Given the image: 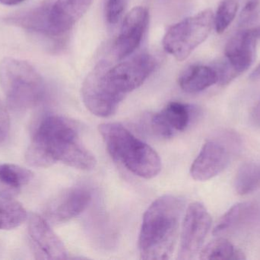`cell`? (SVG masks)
Segmentation results:
<instances>
[{"instance_id": "obj_1", "label": "cell", "mask_w": 260, "mask_h": 260, "mask_svg": "<svg viewBox=\"0 0 260 260\" xmlns=\"http://www.w3.org/2000/svg\"><path fill=\"white\" fill-rule=\"evenodd\" d=\"M34 167H48L60 162L82 170L95 168L94 154L82 143L76 122L61 115H49L38 125L25 153Z\"/></svg>"}, {"instance_id": "obj_2", "label": "cell", "mask_w": 260, "mask_h": 260, "mask_svg": "<svg viewBox=\"0 0 260 260\" xmlns=\"http://www.w3.org/2000/svg\"><path fill=\"white\" fill-rule=\"evenodd\" d=\"M184 203L165 195L153 201L144 214L139 238L140 258L165 260L171 258L178 237Z\"/></svg>"}, {"instance_id": "obj_3", "label": "cell", "mask_w": 260, "mask_h": 260, "mask_svg": "<svg viewBox=\"0 0 260 260\" xmlns=\"http://www.w3.org/2000/svg\"><path fill=\"white\" fill-rule=\"evenodd\" d=\"M99 131L111 157L141 178L152 179L161 169V160L153 148L118 123L99 125Z\"/></svg>"}, {"instance_id": "obj_4", "label": "cell", "mask_w": 260, "mask_h": 260, "mask_svg": "<svg viewBox=\"0 0 260 260\" xmlns=\"http://www.w3.org/2000/svg\"><path fill=\"white\" fill-rule=\"evenodd\" d=\"M0 85L8 105L22 111L36 106L45 96V82L29 63L7 57L0 62Z\"/></svg>"}, {"instance_id": "obj_5", "label": "cell", "mask_w": 260, "mask_h": 260, "mask_svg": "<svg viewBox=\"0 0 260 260\" xmlns=\"http://www.w3.org/2000/svg\"><path fill=\"white\" fill-rule=\"evenodd\" d=\"M214 25L213 12L206 9L171 26L165 34L163 47L176 60H186L204 42Z\"/></svg>"}, {"instance_id": "obj_6", "label": "cell", "mask_w": 260, "mask_h": 260, "mask_svg": "<svg viewBox=\"0 0 260 260\" xmlns=\"http://www.w3.org/2000/svg\"><path fill=\"white\" fill-rule=\"evenodd\" d=\"M157 64L155 58L148 53L137 55L113 67L105 61L104 80L113 93L124 99L128 93L144 83Z\"/></svg>"}, {"instance_id": "obj_7", "label": "cell", "mask_w": 260, "mask_h": 260, "mask_svg": "<svg viewBox=\"0 0 260 260\" xmlns=\"http://www.w3.org/2000/svg\"><path fill=\"white\" fill-rule=\"evenodd\" d=\"M212 226V217L200 203L189 205L185 214L180 235L178 259H192L204 244Z\"/></svg>"}, {"instance_id": "obj_8", "label": "cell", "mask_w": 260, "mask_h": 260, "mask_svg": "<svg viewBox=\"0 0 260 260\" xmlns=\"http://www.w3.org/2000/svg\"><path fill=\"white\" fill-rule=\"evenodd\" d=\"M104 62L101 61L87 76L82 86L85 107L98 117L108 118L117 111L123 98L114 94L103 79Z\"/></svg>"}, {"instance_id": "obj_9", "label": "cell", "mask_w": 260, "mask_h": 260, "mask_svg": "<svg viewBox=\"0 0 260 260\" xmlns=\"http://www.w3.org/2000/svg\"><path fill=\"white\" fill-rule=\"evenodd\" d=\"M29 244L37 259H67L68 253L60 238L50 227V223L38 214H31L27 222Z\"/></svg>"}, {"instance_id": "obj_10", "label": "cell", "mask_w": 260, "mask_h": 260, "mask_svg": "<svg viewBox=\"0 0 260 260\" xmlns=\"http://www.w3.org/2000/svg\"><path fill=\"white\" fill-rule=\"evenodd\" d=\"M91 193L87 188L74 186L58 194L46 206L44 218L50 224H62L76 218L89 206Z\"/></svg>"}, {"instance_id": "obj_11", "label": "cell", "mask_w": 260, "mask_h": 260, "mask_svg": "<svg viewBox=\"0 0 260 260\" xmlns=\"http://www.w3.org/2000/svg\"><path fill=\"white\" fill-rule=\"evenodd\" d=\"M149 21L148 9L133 8L125 17L123 25L114 45L116 57L122 60L129 56L140 45Z\"/></svg>"}, {"instance_id": "obj_12", "label": "cell", "mask_w": 260, "mask_h": 260, "mask_svg": "<svg viewBox=\"0 0 260 260\" xmlns=\"http://www.w3.org/2000/svg\"><path fill=\"white\" fill-rule=\"evenodd\" d=\"M230 156L224 145L215 140H208L190 168L192 178L206 181L221 174L229 165Z\"/></svg>"}, {"instance_id": "obj_13", "label": "cell", "mask_w": 260, "mask_h": 260, "mask_svg": "<svg viewBox=\"0 0 260 260\" xmlns=\"http://www.w3.org/2000/svg\"><path fill=\"white\" fill-rule=\"evenodd\" d=\"M256 41L250 28L243 29L226 44L224 60L238 76L247 71L254 62Z\"/></svg>"}, {"instance_id": "obj_14", "label": "cell", "mask_w": 260, "mask_h": 260, "mask_svg": "<svg viewBox=\"0 0 260 260\" xmlns=\"http://www.w3.org/2000/svg\"><path fill=\"white\" fill-rule=\"evenodd\" d=\"M94 0H56L50 10L52 36L67 33L83 16Z\"/></svg>"}, {"instance_id": "obj_15", "label": "cell", "mask_w": 260, "mask_h": 260, "mask_svg": "<svg viewBox=\"0 0 260 260\" xmlns=\"http://www.w3.org/2000/svg\"><path fill=\"white\" fill-rule=\"evenodd\" d=\"M259 215V209L254 203H238L231 208L218 221L213 230L215 236L235 232L251 223Z\"/></svg>"}, {"instance_id": "obj_16", "label": "cell", "mask_w": 260, "mask_h": 260, "mask_svg": "<svg viewBox=\"0 0 260 260\" xmlns=\"http://www.w3.org/2000/svg\"><path fill=\"white\" fill-rule=\"evenodd\" d=\"M33 178L30 169L12 163L0 164V197L15 198Z\"/></svg>"}, {"instance_id": "obj_17", "label": "cell", "mask_w": 260, "mask_h": 260, "mask_svg": "<svg viewBox=\"0 0 260 260\" xmlns=\"http://www.w3.org/2000/svg\"><path fill=\"white\" fill-rule=\"evenodd\" d=\"M178 83L186 93H200L218 83V76L213 67L192 65L180 74Z\"/></svg>"}, {"instance_id": "obj_18", "label": "cell", "mask_w": 260, "mask_h": 260, "mask_svg": "<svg viewBox=\"0 0 260 260\" xmlns=\"http://www.w3.org/2000/svg\"><path fill=\"white\" fill-rule=\"evenodd\" d=\"M50 7V4L43 5L24 15L13 18L12 21L28 30L52 36L49 20Z\"/></svg>"}, {"instance_id": "obj_19", "label": "cell", "mask_w": 260, "mask_h": 260, "mask_svg": "<svg viewBox=\"0 0 260 260\" xmlns=\"http://www.w3.org/2000/svg\"><path fill=\"white\" fill-rule=\"evenodd\" d=\"M27 212L24 206L14 200L0 197V230L16 228L27 219Z\"/></svg>"}, {"instance_id": "obj_20", "label": "cell", "mask_w": 260, "mask_h": 260, "mask_svg": "<svg viewBox=\"0 0 260 260\" xmlns=\"http://www.w3.org/2000/svg\"><path fill=\"white\" fill-rule=\"evenodd\" d=\"M201 259L242 260L244 253L225 238H219L208 244L200 252Z\"/></svg>"}, {"instance_id": "obj_21", "label": "cell", "mask_w": 260, "mask_h": 260, "mask_svg": "<svg viewBox=\"0 0 260 260\" xmlns=\"http://www.w3.org/2000/svg\"><path fill=\"white\" fill-rule=\"evenodd\" d=\"M235 189L239 195H247L260 188V163H246L237 172Z\"/></svg>"}, {"instance_id": "obj_22", "label": "cell", "mask_w": 260, "mask_h": 260, "mask_svg": "<svg viewBox=\"0 0 260 260\" xmlns=\"http://www.w3.org/2000/svg\"><path fill=\"white\" fill-rule=\"evenodd\" d=\"M168 125L174 131H183L189 126L192 108L181 102H172L160 111Z\"/></svg>"}, {"instance_id": "obj_23", "label": "cell", "mask_w": 260, "mask_h": 260, "mask_svg": "<svg viewBox=\"0 0 260 260\" xmlns=\"http://www.w3.org/2000/svg\"><path fill=\"white\" fill-rule=\"evenodd\" d=\"M239 4L237 0H223L214 16V26L218 34L223 33L236 17Z\"/></svg>"}, {"instance_id": "obj_24", "label": "cell", "mask_w": 260, "mask_h": 260, "mask_svg": "<svg viewBox=\"0 0 260 260\" xmlns=\"http://www.w3.org/2000/svg\"><path fill=\"white\" fill-rule=\"evenodd\" d=\"M127 0H105V15L107 22L110 25H115L121 19Z\"/></svg>"}, {"instance_id": "obj_25", "label": "cell", "mask_w": 260, "mask_h": 260, "mask_svg": "<svg viewBox=\"0 0 260 260\" xmlns=\"http://www.w3.org/2000/svg\"><path fill=\"white\" fill-rule=\"evenodd\" d=\"M260 21L259 0H250L246 4L239 17V25L244 27Z\"/></svg>"}, {"instance_id": "obj_26", "label": "cell", "mask_w": 260, "mask_h": 260, "mask_svg": "<svg viewBox=\"0 0 260 260\" xmlns=\"http://www.w3.org/2000/svg\"><path fill=\"white\" fill-rule=\"evenodd\" d=\"M149 124L153 132L159 137L169 138L175 134V131L168 125L160 111L151 116Z\"/></svg>"}, {"instance_id": "obj_27", "label": "cell", "mask_w": 260, "mask_h": 260, "mask_svg": "<svg viewBox=\"0 0 260 260\" xmlns=\"http://www.w3.org/2000/svg\"><path fill=\"white\" fill-rule=\"evenodd\" d=\"M10 131V118L6 106L0 100V143L4 142Z\"/></svg>"}, {"instance_id": "obj_28", "label": "cell", "mask_w": 260, "mask_h": 260, "mask_svg": "<svg viewBox=\"0 0 260 260\" xmlns=\"http://www.w3.org/2000/svg\"><path fill=\"white\" fill-rule=\"evenodd\" d=\"M252 119H253V123L260 128V99L253 108V112H252Z\"/></svg>"}, {"instance_id": "obj_29", "label": "cell", "mask_w": 260, "mask_h": 260, "mask_svg": "<svg viewBox=\"0 0 260 260\" xmlns=\"http://www.w3.org/2000/svg\"><path fill=\"white\" fill-rule=\"evenodd\" d=\"M25 0H0V3L6 6H15L20 4Z\"/></svg>"}, {"instance_id": "obj_30", "label": "cell", "mask_w": 260, "mask_h": 260, "mask_svg": "<svg viewBox=\"0 0 260 260\" xmlns=\"http://www.w3.org/2000/svg\"><path fill=\"white\" fill-rule=\"evenodd\" d=\"M260 78V64L257 67H256V69L253 70L251 74H250V79H257Z\"/></svg>"}]
</instances>
